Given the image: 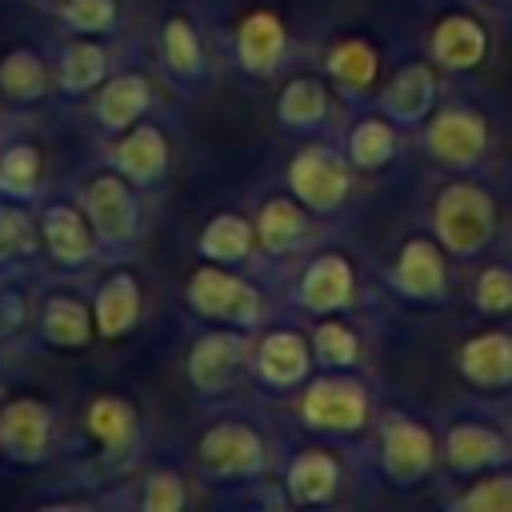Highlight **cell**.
<instances>
[{
  "instance_id": "obj_39",
  "label": "cell",
  "mask_w": 512,
  "mask_h": 512,
  "mask_svg": "<svg viewBox=\"0 0 512 512\" xmlns=\"http://www.w3.org/2000/svg\"><path fill=\"white\" fill-rule=\"evenodd\" d=\"M188 504V484L180 472L172 468H156L144 476V488H140V508L144 512H180Z\"/></svg>"
},
{
  "instance_id": "obj_14",
  "label": "cell",
  "mask_w": 512,
  "mask_h": 512,
  "mask_svg": "<svg viewBox=\"0 0 512 512\" xmlns=\"http://www.w3.org/2000/svg\"><path fill=\"white\" fill-rule=\"evenodd\" d=\"M388 280H392V288H396L400 296H408V300H420V304L440 300V296H444V280H448L444 248H440L436 240H428V236L404 240L396 264H392V272H388Z\"/></svg>"
},
{
  "instance_id": "obj_17",
  "label": "cell",
  "mask_w": 512,
  "mask_h": 512,
  "mask_svg": "<svg viewBox=\"0 0 512 512\" xmlns=\"http://www.w3.org/2000/svg\"><path fill=\"white\" fill-rule=\"evenodd\" d=\"M288 52V32L284 20L272 8H252L236 24V60L252 76H272Z\"/></svg>"
},
{
  "instance_id": "obj_4",
  "label": "cell",
  "mask_w": 512,
  "mask_h": 512,
  "mask_svg": "<svg viewBox=\"0 0 512 512\" xmlns=\"http://www.w3.org/2000/svg\"><path fill=\"white\" fill-rule=\"evenodd\" d=\"M300 416L316 432H360L372 416V400L360 380L352 376H320L300 396Z\"/></svg>"
},
{
  "instance_id": "obj_37",
  "label": "cell",
  "mask_w": 512,
  "mask_h": 512,
  "mask_svg": "<svg viewBox=\"0 0 512 512\" xmlns=\"http://www.w3.org/2000/svg\"><path fill=\"white\" fill-rule=\"evenodd\" d=\"M60 20L76 36H104L120 20V0H60Z\"/></svg>"
},
{
  "instance_id": "obj_6",
  "label": "cell",
  "mask_w": 512,
  "mask_h": 512,
  "mask_svg": "<svg viewBox=\"0 0 512 512\" xmlns=\"http://www.w3.org/2000/svg\"><path fill=\"white\" fill-rule=\"evenodd\" d=\"M56 416L40 396H12L0 404V456L12 464H44L52 456Z\"/></svg>"
},
{
  "instance_id": "obj_23",
  "label": "cell",
  "mask_w": 512,
  "mask_h": 512,
  "mask_svg": "<svg viewBox=\"0 0 512 512\" xmlns=\"http://www.w3.org/2000/svg\"><path fill=\"white\" fill-rule=\"evenodd\" d=\"M108 68H112L108 48L96 36H76V40H68L60 48L52 80H56V88L64 96H84V92H96L108 80Z\"/></svg>"
},
{
  "instance_id": "obj_16",
  "label": "cell",
  "mask_w": 512,
  "mask_h": 512,
  "mask_svg": "<svg viewBox=\"0 0 512 512\" xmlns=\"http://www.w3.org/2000/svg\"><path fill=\"white\" fill-rule=\"evenodd\" d=\"M352 288H356L352 264L340 252H320L304 268V276L296 284V300H300V308H308L316 316H332L352 304Z\"/></svg>"
},
{
  "instance_id": "obj_15",
  "label": "cell",
  "mask_w": 512,
  "mask_h": 512,
  "mask_svg": "<svg viewBox=\"0 0 512 512\" xmlns=\"http://www.w3.org/2000/svg\"><path fill=\"white\" fill-rule=\"evenodd\" d=\"M456 368H460V376H464L472 388H480V392L512 388V332H504V328H484V332L468 336V340L460 344Z\"/></svg>"
},
{
  "instance_id": "obj_36",
  "label": "cell",
  "mask_w": 512,
  "mask_h": 512,
  "mask_svg": "<svg viewBox=\"0 0 512 512\" xmlns=\"http://www.w3.org/2000/svg\"><path fill=\"white\" fill-rule=\"evenodd\" d=\"M312 356L324 368H352L360 360V336L344 320H320L312 332Z\"/></svg>"
},
{
  "instance_id": "obj_10",
  "label": "cell",
  "mask_w": 512,
  "mask_h": 512,
  "mask_svg": "<svg viewBox=\"0 0 512 512\" xmlns=\"http://www.w3.org/2000/svg\"><path fill=\"white\" fill-rule=\"evenodd\" d=\"M40 244L48 252V260L56 268H84L92 256H96V232L84 216V208L68 204V200H52L40 208Z\"/></svg>"
},
{
  "instance_id": "obj_19",
  "label": "cell",
  "mask_w": 512,
  "mask_h": 512,
  "mask_svg": "<svg viewBox=\"0 0 512 512\" xmlns=\"http://www.w3.org/2000/svg\"><path fill=\"white\" fill-rule=\"evenodd\" d=\"M36 336L48 344V348H60V352H80L92 344L96 336V320H92V308L72 296V292H52L44 296L40 312H36Z\"/></svg>"
},
{
  "instance_id": "obj_35",
  "label": "cell",
  "mask_w": 512,
  "mask_h": 512,
  "mask_svg": "<svg viewBox=\"0 0 512 512\" xmlns=\"http://www.w3.org/2000/svg\"><path fill=\"white\" fill-rule=\"evenodd\" d=\"M36 240H40V228L28 216V208L4 200L0 204V272H8L20 260H28L36 252Z\"/></svg>"
},
{
  "instance_id": "obj_32",
  "label": "cell",
  "mask_w": 512,
  "mask_h": 512,
  "mask_svg": "<svg viewBox=\"0 0 512 512\" xmlns=\"http://www.w3.org/2000/svg\"><path fill=\"white\" fill-rule=\"evenodd\" d=\"M324 64H328V76L344 92H368L376 84V72H380V56L364 36H348V40L332 44Z\"/></svg>"
},
{
  "instance_id": "obj_40",
  "label": "cell",
  "mask_w": 512,
  "mask_h": 512,
  "mask_svg": "<svg viewBox=\"0 0 512 512\" xmlns=\"http://www.w3.org/2000/svg\"><path fill=\"white\" fill-rule=\"evenodd\" d=\"M464 512H512V476H488L460 492Z\"/></svg>"
},
{
  "instance_id": "obj_20",
  "label": "cell",
  "mask_w": 512,
  "mask_h": 512,
  "mask_svg": "<svg viewBox=\"0 0 512 512\" xmlns=\"http://www.w3.org/2000/svg\"><path fill=\"white\" fill-rule=\"evenodd\" d=\"M488 56V32L480 20H472L468 12H448L436 20L432 28V60L444 72H468L476 64H484Z\"/></svg>"
},
{
  "instance_id": "obj_28",
  "label": "cell",
  "mask_w": 512,
  "mask_h": 512,
  "mask_svg": "<svg viewBox=\"0 0 512 512\" xmlns=\"http://www.w3.org/2000/svg\"><path fill=\"white\" fill-rule=\"evenodd\" d=\"M52 84H56V80H52V72H48V60H44L36 48L20 44V48H8V52L0 56V92H4L12 104H36V100L48 96Z\"/></svg>"
},
{
  "instance_id": "obj_29",
  "label": "cell",
  "mask_w": 512,
  "mask_h": 512,
  "mask_svg": "<svg viewBox=\"0 0 512 512\" xmlns=\"http://www.w3.org/2000/svg\"><path fill=\"white\" fill-rule=\"evenodd\" d=\"M44 188V152L32 140H12L0 152V200L28 204Z\"/></svg>"
},
{
  "instance_id": "obj_2",
  "label": "cell",
  "mask_w": 512,
  "mask_h": 512,
  "mask_svg": "<svg viewBox=\"0 0 512 512\" xmlns=\"http://www.w3.org/2000/svg\"><path fill=\"white\" fill-rule=\"evenodd\" d=\"M188 308L204 320H216V324H232V328H256L264 320V300L260 292L240 280L236 272H228V264H200L192 276H188Z\"/></svg>"
},
{
  "instance_id": "obj_38",
  "label": "cell",
  "mask_w": 512,
  "mask_h": 512,
  "mask_svg": "<svg viewBox=\"0 0 512 512\" xmlns=\"http://www.w3.org/2000/svg\"><path fill=\"white\" fill-rule=\"evenodd\" d=\"M472 304L484 316H504L512 312V268L508 264H488L472 280Z\"/></svg>"
},
{
  "instance_id": "obj_9",
  "label": "cell",
  "mask_w": 512,
  "mask_h": 512,
  "mask_svg": "<svg viewBox=\"0 0 512 512\" xmlns=\"http://www.w3.org/2000/svg\"><path fill=\"white\" fill-rule=\"evenodd\" d=\"M424 148L432 160H440L448 168H468L488 148V124L472 108L448 104L424 124Z\"/></svg>"
},
{
  "instance_id": "obj_12",
  "label": "cell",
  "mask_w": 512,
  "mask_h": 512,
  "mask_svg": "<svg viewBox=\"0 0 512 512\" xmlns=\"http://www.w3.org/2000/svg\"><path fill=\"white\" fill-rule=\"evenodd\" d=\"M244 332L240 328H216L204 332L200 340H192L188 352V384L200 396H216L236 380V368L244 360Z\"/></svg>"
},
{
  "instance_id": "obj_27",
  "label": "cell",
  "mask_w": 512,
  "mask_h": 512,
  "mask_svg": "<svg viewBox=\"0 0 512 512\" xmlns=\"http://www.w3.org/2000/svg\"><path fill=\"white\" fill-rule=\"evenodd\" d=\"M444 456H448V468L452 472H480V468H492L508 456L504 440L488 428V424H476V420H460L448 428V440H444Z\"/></svg>"
},
{
  "instance_id": "obj_24",
  "label": "cell",
  "mask_w": 512,
  "mask_h": 512,
  "mask_svg": "<svg viewBox=\"0 0 512 512\" xmlns=\"http://www.w3.org/2000/svg\"><path fill=\"white\" fill-rule=\"evenodd\" d=\"M432 104H436V68L424 60L396 68V76L384 84V96H380V108L388 112L392 124H416Z\"/></svg>"
},
{
  "instance_id": "obj_7",
  "label": "cell",
  "mask_w": 512,
  "mask_h": 512,
  "mask_svg": "<svg viewBox=\"0 0 512 512\" xmlns=\"http://www.w3.org/2000/svg\"><path fill=\"white\" fill-rule=\"evenodd\" d=\"M348 180H352L348 156H340L336 148H324V144L304 148V152L288 164L292 196H296L304 208H312V212H332V208H340L344 196H348Z\"/></svg>"
},
{
  "instance_id": "obj_41",
  "label": "cell",
  "mask_w": 512,
  "mask_h": 512,
  "mask_svg": "<svg viewBox=\"0 0 512 512\" xmlns=\"http://www.w3.org/2000/svg\"><path fill=\"white\" fill-rule=\"evenodd\" d=\"M8 324H12V320H8L4 312H0V344H4V332H8Z\"/></svg>"
},
{
  "instance_id": "obj_26",
  "label": "cell",
  "mask_w": 512,
  "mask_h": 512,
  "mask_svg": "<svg viewBox=\"0 0 512 512\" xmlns=\"http://www.w3.org/2000/svg\"><path fill=\"white\" fill-rule=\"evenodd\" d=\"M308 232V216H304V204L296 196H268L256 212V244L268 252V256H280V252H292Z\"/></svg>"
},
{
  "instance_id": "obj_25",
  "label": "cell",
  "mask_w": 512,
  "mask_h": 512,
  "mask_svg": "<svg viewBox=\"0 0 512 512\" xmlns=\"http://www.w3.org/2000/svg\"><path fill=\"white\" fill-rule=\"evenodd\" d=\"M284 488L296 504H328L340 488V460L328 448H300L288 464Z\"/></svg>"
},
{
  "instance_id": "obj_22",
  "label": "cell",
  "mask_w": 512,
  "mask_h": 512,
  "mask_svg": "<svg viewBox=\"0 0 512 512\" xmlns=\"http://www.w3.org/2000/svg\"><path fill=\"white\" fill-rule=\"evenodd\" d=\"M152 104V84L144 72H112L100 88H96V124L116 136L124 128H132Z\"/></svg>"
},
{
  "instance_id": "obj_34",
  "label": "cell",
  "mask_w": 512,
  "mask_h": 512,
  "mask_svg": "<svg viewBox=\"0 0 512 512\" xmlns=\"http://www.w3.org/2000/svg\"><path fill=\"white\" fill-rule=\"evenodd\" d=\"M396 128H392V120L388 116H368V120H360L356 128H352V136H348V164L352 168H364V172H372V168H384L392 156H396Z\"/></svg>"
},
{
  "instance_id": "obj_5",
  "label": "cell",
  "mask_w": 512,
  "mask_h": 512,
  "mask_svg": "<svg viewBox=\"0 0 512 512\" xmlns=\"http://www.w3.org/2000/svg\"><path fill=\"white\" fill-rule=\"evenodd\" d=\"M196 456H200V468L216 480H252L264 468L268 448H264V436L252 424L216 420L212 428H204V436L196 444Z\"/></svg>"
},
{
  "instance_id": "obj_8",
  "label": "cell",
  "mask_w": 512,
  "mask_h": 512,
  "mask_svg": "<svg viewBox=\"0 0 512 512\" xmlns=\"http://www.w3.org/2000/svg\"><path fill=\"white\" fill-rule=\"evenodd\" d=\"M436 464V436L404 416V412H388L380 420V468L392 484H416L432 472Z\"/></svg>"
},
{
  "instance_id": "obj_33",
  "label": "cell",
  "mask_w": 512,
  "mask_h": 512,
  "mask_svg": "<svg viewBox=\"0 0 512 512\" xmlns=\"http://www.w3.org/2000/svg\"><path fill=\"white\" fill-rule=\"evenodd\" d=\"M160 56L168 64L172 76L180 80H196L204 72V48H200V32L188 16H168L160 28Z\"/></svg>"
},
{
  "instance_id": "obj_18",
  "label": "cell",
  "mask_w": 512,
  "mask_h": 512,
  "mask_svg": "<svg viewBox=\"0 0 512 512\" xmlns=\"http://www.w3.org/2000/svg\"><path fill=\"white\" fill-rule=\"evenodd\" d=\"M140 312H144V292H140L136 272H128V268L108 272L96 288V300H92L96 336H104V340L128 336L140 324Z\"/></svg>"
},
{
  "instance_id": "obj_3",
  "label": "cell",
  "mask_w": 512,
  "mask_h": 512,
  "mask_svg": "<svg viewBox=\"0 0 512 512\" xmlns=\"http://www.w3.org/2000/svg\"><path fill=\"white\" fill-rule=\"evenodd\" d=\"M132 188L136 184L124 180L116 168L100 172L84 184V196H80L84 216H88L96 240L108 244V248H124L140 236V200H136Z\"/></svg>"
},
{
  "instance_id": "obj_30",
  "label": "cell",
  "mask_w": 512,
  "mask_h": 512,
  "mask_svg": "<svg viewBox=\"0 0 512 512\" xmlns=\"http://www.w3.org/2000/svg\"><path fill=\"white\" fill-rule=\"evenodd\" d=\"M252 244H256V224H248L236 212H220L204 224V232L196 240V252L212 264H240V260H248Z\"/></svg>"
},
{
  "instance_id": "obj_1",
  "label": "cell",
  "mask_w": 512,
  "mask_h": 512,
  "mask_svg": "<svg viewBox=\"0 0 512 512\" xmlns=\"http://www.w3.org/2000/svg\"><path fill=\"white\" fill-rule=\"evenodd\" d=\"M432 232L436 244L456 256H480L496 232V204L480 184H448L432 204Z\"/></svg>"
},
{
  "instance_id": "obj_21",
  "label": "cell",
  "mask_w": 512,
  "mask_h": 512,
  "mask_svg": "<svg viewBox=\"0 0 512 512\" xmlns=\"http://www.w3.org/2000/svg\"><path fill=\"white\" fill-rule=\"evenodd\" d=\"M308 364H312V348H308V340L296 328L264 332V340L256 344V360H252L260 384H268V388L300 384L308 376Z\"/></svg>"
},
{
  "instance_id": "obj_11",
  "label": "cell",
  "mask_w": 512,
  "mask_h": 512,
  "mask_svg": "<svg viewBox=\"0 0 512 512\" xmlns=\"http://www.w3.org/2000/svg\"><path fill=\"white\" fill-rule=\"evenodd\" d=\"M84 428L100 444V456L108 464H120L140 448V412H136L132 400H124L116 392H100V396L88 400Z\"/></svg>"
},
{
  "instance_id": "obj_31",
  "label": "cell",
  "mask_w": 512,
  "mask_h": 512,
  "mask_svg": "<svg viewBox=\"0 0 512 512\" xmlns=\"http://www.w3.org/2000/svg\"><path fill=\"white\" fill-rule=\"evenodd\" d=\"M328 116V88L316 76H296L276 100V120L288 132H312Z\"/></svg>"
},
{
  "instance_id": "obj_13",
  "label": "cell",
  "mask_w": 512,
  "mask_h": 512,
  "mask_svg": "<svg viewBox=\"0 0 512 512\" xmlns=\"http://www.w3.org/2000/svg\"><path fill=\"white\" fill-rule=\"evenodd\" d=\"M108 160L124 180H132L136 188H148L168 172V136L156 124H140L136 120L132 128L112 136Z\"/></svg>"
}]
</instances>
